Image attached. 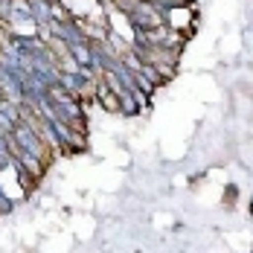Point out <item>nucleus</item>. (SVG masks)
<instances>
[{
	"label": "nucleus",
	"mask_w": 253,
	"mask_h": 253,
	"mask_svg": "<svg viewBox=\"0 0 253 253\" xmlns=\"http://www.w3.org/2000/svg\"><path fill=\"white\" fill-rule=\"evenodd\" d=\"M96 105L105 108V114H117L120 117V96L108 87V82L105 79H96Z\"/></svg>",
	"instance_id": "obj_1"
},
{
	"label": "nucleus",
	"mask_w": 253,
	"mask_h": 253,
	"mask_svg": "<svg viewBox=\"0 0 253 253\" xmlns=\"http://www.w3.org/2000/svg\"><path fill=\"white\" fill-rule=\"evenodd\" d=\"M239 186L236 183H224V189H221V210L224 212H233L236 210V204H239Z\"/></svg>",
	"instance_id": "obj_2"
},
{
	"label": "nucleus",
	"mask_w": 253,
	"mask_h": 253,
	"mask_svg": "<svg viewBox=\"0 0 253 253\" xmlns=\"http://www.w3.org/2000/svg\"><path fill=\"white\" fill-rule=\"evenodd\" d=\"M248 218H251V221H253V195H251V198H248Z\"/></svg>",
	"instance_id": "obj_3"
},
{
	"label": "nucleus",
	"mask_w": 253,
	"mask_h": 253,
	"mask_svg": "<svg viewBox=\"0 0 253 253\" xmlns=\"http://www.w3.org/2000/svg\"><path fill=\"white\" fill-rule=\"evenodd\" d=\"M137 253H146V251H137Z\"/></svg>",
	"instance_id": "obj_4"
}]
</instances>
